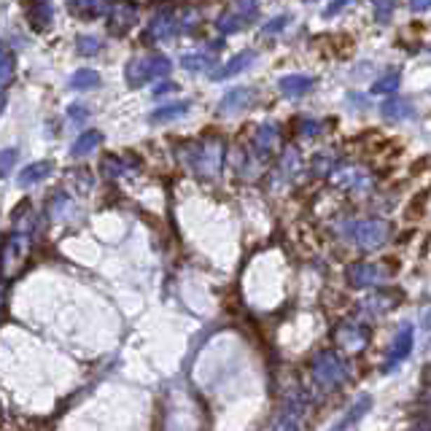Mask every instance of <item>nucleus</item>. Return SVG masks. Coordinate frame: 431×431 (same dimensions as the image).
<instances>
[{"instance_id":"1","label":"nucleus","mask_w":431,"mask_h":431,"mask_svg":"<svg viewBox=\"0 0 431 431\" xmlns=\"http://www.w3.org/2000/svg\"><path fill=\"white\" fill-rule=\"evenodd\" d=\"M170 73V60L165 54H146V57H138L132 62H127V70H124V78L130 86H143L149 81H156L162 76Z\"/></svg>"},{"instance_id":"2","label":"nucleus","mask_w":431,"mask_h":431,"mask_svg":"<svg viewBox=\"0 0 431 431\" xmlns=\"http://www.w3.org/2000/svg\"><path fill=\"white\" fill-rule=\"evenodd\" d=\"M191 19H197L194 11H184V14H178V11H162V14H156L154 22H151V27H149V38H172V35H181L191 30L197 22H191Z\"/></svg>"},{"instance_id":"3","label":"nucleus","mask_w":431,"mask_h":431,"mask_svg":"<svg viewBox=\"0 0 431 431\" xmlns=\"http://www.w3.org/2000/svg\"><path fill=\"white\" fill-rule=\"evenodd\" d=\"M103 14L108 19L105 25L114 35L130 33L135 27V22H138V8L132 3H127V0H111L103 8Z\"/></svg>"},{"instance_id":"4","label":"nucleus","mask_w":431,"mask_h":431,"mask_svg":"<svg viewBox=\"0 0 431 431\" xmlns=\"http://www.w3.org/2000/svg\"><path fill=\"white\" fill-rule=\"evenodd\" d=\"M345 372H348V364L334 353V350H327V353H321L315 364H313V375L318 380V385H334V383H340L345 378Z\"/></svg>"},{"instance_id":"5","label":"nucleus","mask_w":431,"mask_h":431,"mask_svg":"<svg viewBox=\"0 0 431 431\" xmlns=\"http://www.w3.org/2000/svg\"><path fill=\"white\" fill-rule=\"evenodd\" d=\"M388 224L385 221H380V219H367L362 224H356L353 229V238H356V245L362 248V251H375L380 248L383 242L388 240Z\"/></svg>"},{"instance_id":"6","label":"nucleus","mask_w":431,"mask_h":431,"mask_svg":"<svg viewBox=\"0 0 431 431\" xmlns=\"http://www.w3.org/2000/svg\"><path fill=\"white\" fill-rule=\"evenodd\" d=\"M256 89H248V86H238L232 89L229 95H224V100L219 103V114L221 116H232V114H240V111H248L251 105L256 103Z\"/></svg>"},{"instance_id":"7","label":"nucleus","mask_w":431,"mask_h":431,"mask_svg":"<svg viewBox=\"0 0 431 431\" xmlns=\"http://www.w3.org/2000/svg\"><path fill=\"white\" fill-rule=\"evenodd\" d=\"M221 143H207L203 149H197V159H191V167L200 172V175H216L221 170Z\"/></svg>"},{"instance_id":"8","label":"nucleus","mask_w":431,"mask_h":431,"mask_svg":"<svg viewBox=\"0 0 431 431\" xmlns=\"http://www.w3.org/2000/svg\"><path fill=\"white\" fill-rule=\"evenodd\" d=\"M25 14H27V22H30L33 30H38V33L49 30V27H52V19H54L52 0H30Z\"/></svg>"},{"instance_id":"9","label":"nucleus","mask_w":431,"mask_h":431,"mask_svg":"<svg viewBox=\"0 0 431 431\" xmlns=\"http://www.w3.org/2000/svg\"><path fill=\"white\" fill-rule=\"evenodd\" d=\"M413 327H402L397 334V340L391 345V350H388V359H385V369H394L397 364H402L407 356H410V350H413Z\"/></svg>"},{"instance_id":"10","label":"nucleus","mask_w":431,"mask_h":431,"mask_svg":"<svg viewBox=\"0 0 431 431\" xmlns=\"http://www.w3.org/2000/svg\"><path fill=\"white\" fill-rule=\"evenodd\" d=\"M278 86H280V92L286 97H302V95H308L315 86V78L313 76H302V73H292V76H283L278 81Z\"/></svg>"},{"instance_id":"11","label":"nucleus","mask_w":431,"mask_h":431,"mask_svg":"<svg viewBox=\"0 0 431 431\" xmlns=\"http://www.w3.org/2000/svg\"><path fill=\"white\" fill-rule=\"evenodd\" d=\"M52 170H54V165L49 162V159H46V162H33V165H27L25 170L19 172L17 184L27 189V186H33V184H41L43 178H49Z\"/></svg>"},{"instance_id":"12","label":"nucleus","mask_w":431,"mask_h":431,"mask_svg":"<svg viewBox=\"0 0 431 431\" xmlns=\"http://www.w3.org/2000/svg\"><path fill=\"white\" fill-rule=\"evenodd\" d=\"M256 60V54L254 52H240L238 57H232L229 62H226V68H219V70H210V78H229V76H235V73H242L245 68H251V62Z\"/></svg>"},{"instance_id":"13","label":"nucleus","mask_w":431,"mask_h":431,"mask_svg":"<svg viewBox=\"0 0 431 431\" xmlns=\"http://www.w3.org/2000/svg\"><path fill=\"white\" fill-rule=\"evenodd\" d=\"M348 278H350L353 286H372L375 280H380V270L375 264L362 261V264H350L348 267Z\"/></svg>"},{"instance_id":"14","label":"nucleus","mask_w":431,"mask_h":431,"mask_svg":"<svg viewBox=\"0 0 431 431\" xmlns=\"http://www.w3.org/2000/svg\"><path fill=\"white\" fill-rule=\"evenodd\" d=\"M189 100H178V103H170V105H162V108H156L154 114L149 116L151 124H162V121H175L181 119V116H186V111H189Z\"/></svg>"},{"instance_id":"15","label":"nucleus","mask_w":431,"mask_h":431,"mask_svg":"<svg viewBox=\"0 0 431 431\" xmlns=\"http://www.w3.org/2000/svg\"><path fill=\"white\" fill-rule=\"evenodd\" d=\"M413 114V105L410 100H402V97H388L385 103H383V116L388 121H402L407 119Z\"/></svg>"},{"instance_id":"16","label":"nucleus","mask_w":431,"mask_h":431,"mask_svg":"<svg viewBox=\"0 0 431 431\" xmlns=\"http://www.w3.org/2000/svg\"><path fill=\"white\" fill-rule=\"evenodd\" d=\"M103 143V135L97 132V130H86L81 138L73 143V149H70V154L73 156H86V154H92L97 146Z\"/></svg>"},{"instance_id":"17","label":"nucleus","mask_w":431,"mask_h":431,"mask_svg":"<svg viewBox=\"0 0 431 431\" xmlns=\"http://www.w3.org/2000/svg\"><path fill=\"white\" fill-rule=\"evenodd\" d=\"M14 70H17V60L14 52L0 41V86H8L14 78Z\"/></svg>"},{"instance_id":"18","label":"nucleus","mask_w":431,"mask_h":431,"mask_svg":"<svg viewBox=\"0 0 431 431\" xmlns=\"http://www.w3.org/2000/svg\"><path fill=\"white\" fill-rule=\"evenodd\" d=\"M100 86V73L92 68H81L70 76V89H95Z\"/></svg>"},{"instance_id":"19","label":"nucleus","mask_w":431,"mask_h":431,"mask_svg":"<svg viewBox=\"0 0 431 431\" xmlns=\"http://www.w3.org/2000/svg\"><path fill=\"white\" fill-rule=\"evenodd\" d=\"M68 6L78 14V17H97V14H103L105 8V0H68Z\"/></svg>"},{"instance_id":"20","label":"nucleus","mask_w":431,"mask_h":431,"mask_svg":"<svg viewBox=\"0 0 431 431\" xmlns=\"http://www.w3.org/2000/svg\"><path fill=\"white\" fill-rule=\"evenodd\" d=\"M369 404H372V399H369V397H362L359 402H356V404H353V407H350V413L345 415L343 420H337V423H334V429H343V426H353V423H356V420H359V418H362V415L367 413V410H369Z\"/></svg>"},{"instance_id":"21","label":"nucleus","mask_w":431,"mask_h":431,"mask_svg":"<svg viewBox=\"0 0 431 431\" xmlns=\"http://www.w3.org/2000/svg\"><path fill=\"white\" fill-rule=\"evenodd\" d=\"M181 65L186 70H194V73H203V70H207L213 65V60H210L207 54H186V57L181 60Z\"/></svg>"},{"instance_id":"22","label":"nucleus","mask_w":431,"mask_h":431,"mask_svg":"<svg viewBox=\"0 0 431 431\" xmlns=\"http://www.w3.org/2000/svg\"><path fill=\"white\" fill-rule=\"evenodd\" d=\"M78 52L86 54V57H95V54L103 52V43H100V38H95V35H81V38H78Z\"/></svg>"},{"instance_id":"23","label":"nucleus","mask_w":431,"mask_h":431,"mask_svg":"<svg viewBox=\"0 0 431 431\" xmlns=\"http://www.w3.org/2000/svg\"><path fill=\"white\" fill-rule=\"evenodd\" d=\"M242 19L245 17H240V14H226V17L219 19V30L221 33H235V30H240L242 25H245Z\"/></svg>"},{"instance_id":"24","label":"nucleus","mask_w":431,"mask_h":431,"mask_svg":"<svg viewBox=\"0 0 431 431\" xmlns=\"http://www.w3.org/2000/svg\"><path fill=\"white\" fill-rule=\"evenodd\" d=\"M372 3H375V19L378 22H388V17L394 14L397 0H372Z\"/></svg>"},{"instance_id":"25","label":"nucleus","mask_w":431,"mask_h":431,"mask_svg":"<svg viewBox=\"0 0 431 431\" xmlns=\"http://www.w3.org/2000/svg\"><path fill=\"white\" fill-rule=\"evenodd\" d=\"M399 86V73L394 70L391 76H385V78H380L378 84L372 86V92H378V95H388V92H394Z\"/></svg>"},{"instance_id":"26","label":"nucleus","mask_w":431,"mask_h":431,"mask_svg":"<svg viewBox=\"0 0 431 431\" xmlns=\"http://www.w3.org/2000/svg\"><path fill=\"white\" fill-rule=\"evenodd\" d=\"M14 165H17V151H14V149L0 151V175H6Z\"/></svg>"},{"instance_id":"27","label":"nucleus","mask_w":431,"mask_h":431,"mask_svg":"<svg viewBox=\"0 0 431 431\" xmlns=\"http://www.w3.org/2000/svg\"><path fill=\"white\" fill-rule=\"evenodd\" d=\"M343 340L348 345H353V348H362V343H364V331H359V329H350V327H345L343 331Z\"/></svg>"},{"instance_id":"28","label":"nucleus","mask_w":431,"mask_h":431,"mask_svg":"<svg viewBox=\"0 0 431 431\" xmlns=\"http://www.w3.org/2000/svg\"><path fill=\"white\" fill-rule=\"evenodd\" d=\"M254 11H256V0H238V8H235V14H240V17L251 19V17H254Z\"/></svg>"},{"instance_id":"29","label":"nucleus","mask_w":431,"mask_h":431,"mask_svg":"<svg viewBox=\"0 0 431 431\" xmlns=\"http://www.w3.org/2000/svg\"><path fill=\"white\" fill-rule=\"evenodd\" d=\"M286 22H289V17H275L273 22H270V25H264V27H261V33H264V35L278 33V30H283V27H286Z\"/></svg>"},{"instance_id":"30","label":"nucleus","mask_w":431,"mask_h":431,"mask_svg":"<svg viewBox=\"0 0 431 431\" xmlns=\"http://www.w3.org/2000/svg\"><path fill=\"white\" fill-rule=\"evenodd\" d=\"M68 114H70V119H73V121H84L86 116H89V111H86L84 105H73Z\"/></svg>"},{"instance_id":"31","label":"nucleus","mask_w":431,"mask_h":431,"mask_svg":"<svg viewBox=\"0 0 431 431\" xmlns=\"http://www.w3.org/2000/svg\"><path fill=\"white\" fill-rule=\"evenodd\" d=\"M348 3H350V0H337V3H331V6H329V8H327V17H331V14H337V11H340L343 6H348Z\"/></svg>"},{"instance_id":"32","label":"nucleus","mask_w":431,"mask_h":431,"mask_svg":"<svg viewBox=\"0 0 431 431\" xmlns=\"http://www.w3.org/2000/svg\"><path fill=\"white\" fill-rule=\"evenodd\" d=\"M429 3L431 0H410V8H413V11H426Z\"/></svg>"},{"instance_id":"33","label":"nucleus","mask_w":431,"mask_h":431,"mask_svg":"<svg viewBox=\"0 0 431 431\" xmlns=\"http://www.w3.org/2000/svg\"><path fill=\"white\" fill-rule=\"evenodd\" d=\"M302 127H305V135H315L318 132V121H302Z\"/></svg>"},{"instance_id":"34","label":"nucleus","mask_w":431,"mask_h":431,"mask_svg":"<svg viewBox=\"0 0 431 431\" xmlns=\"http://www.w3.org/2000/svg\"><path fill=\"white\" fill-rule=\"evenodd\" d=\"M172 89H175V84H170V81H165V84H159L154 89V95L156 97H159V95H165V92H172Z\"/></svg>"},{"instance_id":"35","label":"nucleus","mask_w":431,"mask_h":431,"mask_svg":"<svg viewBox=\"0 0 431 431\" xmlns=\"http://www.w3.org/2000/svg\"><path fill=\"white\" fill-rule=\"evenodd\" d=\"M3 105H6V95L0 92V114H3Z\"/></svg>"}]
</instances>
